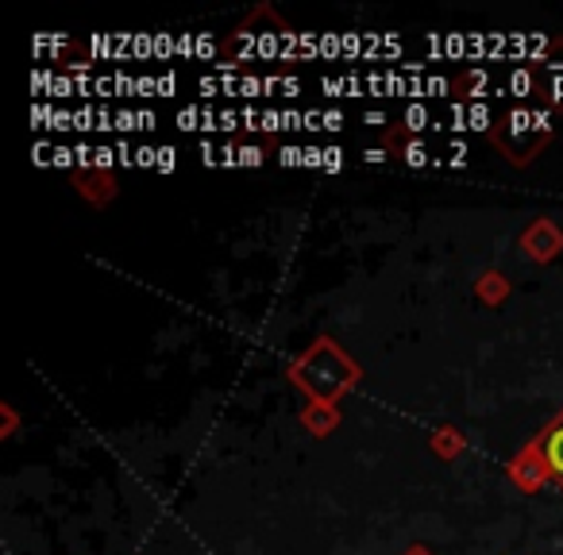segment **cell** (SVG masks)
I'll return each instance as SVG.
<instances>
[{"mask_svg":"<svg viewBox=\"0 0 563 555\" xmlns=\"http://www.w3.org/2000/svg\"><path fill=\"white\" fill-rule=\"evenodd\" d=\"M552 120L555 109L548 101H525L506 109L490 127V140L498 143V151L509 158V163L525 166L537 158V151L552 140Z\"/></svg>","mask_w":563,"mask_h":555,"instance_id":"cell-1","label":"cell"},{"mask_svg":"<svg viewBox=\"0 0 563 555\" xmlns=\"http://www.w3.org/2000/svg\"><path fill=\"white\" fill-rule=\"evenodd\" d=\"M290 378L313 401H321V406H332V401H340L355 382H360V367H355V363L347 359V355L340 352L332 340H317V344L309 347V352L301 355L298 363H294Z\"/></svg>","mask_w":563,"mask_h":555,"instance_id":"cell-2","label":"cell"},{"mask_svg":"<svg viewBox=\"0 0 563 555\" xmlns=\"http://www.w3.org/2000/svg\"><path fill=\"white\" fill-rule=\"evenodd\" d=\"M529 455L537 459V467H540V475H544V482H555L563 490V413L555 417V421L548 424V429L540 432L537 440H532Z\"/></svg>","mask_w":563,"mask_h":555,"instance_id":"cell-3","label":"cell"},{"mask_svg":"<svg viewBox=\"0 0 563 555\" xmlns=\"http://www.w3.org/2000/svg\"><path fill=\"white\" fill-rule=\"evenodd\" d=\"M398 151H406V163L409 166H424V155H429L421 143H398Z\"/></svg>","mask_w":563,"mask_h":555,"instance_id":"cell-4","label":"cell"}]
</instances>
